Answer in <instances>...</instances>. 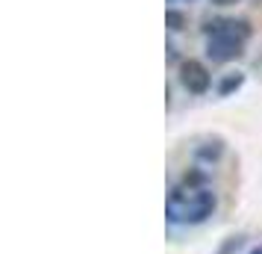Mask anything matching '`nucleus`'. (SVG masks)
I'll list each match as a JSON object with an SVG mask.
<instances>
[{"mask_svg": "<svg viewBox=\"0 0 262 254\" xmlns=\"http://www.w3.org/2000/svg\"><path fill=\"white\" fill-rule=\"evenodd\" d=\"M238 53H242V45H238V42L218 38V36L209 42V56H212V60H233V56H238Z\"/></svg>", "mask_w": 262, "mask_h": 254, "instance_id": "obj_3", "label": "nucleus"}, {"mask_svg": "<svg viewBox=\"0 0 262 254\" xmlns=\"http://www.w3.org/2000/svg\"><path fill=\"white\" fill-rule=\"evenodd\" d=\"M183 83H186V89L189 92H206V86H209V74H206V68H203L201 62H183Z\"/></svg>", "mask_w": 262, "mask_h": 254, "instance_id": "obj_2", "label": "nucleus"}, {"mask_svg": "<svg viewBox=\"0 0 262 254\" xmlns=\"http://www.w3.org/2000/svg\"><path fill=\"white\" fill-rule=\"evenodd\" d=\"M209 30H212L218 38H230V42H238V45L250 36V24L248 21H233V18H227V21H215Z\"/></svg>", "mask_w": 262, "mask_h": 254, "instance_id": "obj_1", "label": "nucleus"}, {"mask_svg": "<svg viewBox=\"0 0 262 254\" xmlns=\"http://www.w3.org/2000/svg\"><path fill=\"white\" fill-rule=\"evenodd\" d=\"M238 83H242V77H238V74H236V77H227V80H224V86H221V89H224V92H230V89H236Z\"/></svg>", "mask_w": 262, "mask_h": 254, "instance_id": "obj_5", "label": "nucleus"}, {"mask_svg": "<svg viewBox=\"0 0 262 254\" xmlns=\"http://www.w3.org/2000/svg\"><path fill=\"white\" fill-rule=\"evenodd\" d=\"M165 24H168V30H183V27H186V15L183 12H168Z\"/></svg>", "mask_w": 262, "mask_h": 254, "instance_id": "obj_4", "label": "nucleus"}, {"mask_svg": "<svg viewBox=\"0 0 262 254\" xmlns=\"http://www.w3.org/2000/svg\"><path fill=\"white\" fill-rule=\"evenodd\" d=\"M212 3H218V6H233V3H238V0H212Z\"/></svg>", "mask_w": 262, "mask_h": 254, "instance_id": "obj_6", "label": "nucleus"}]
</instances>
